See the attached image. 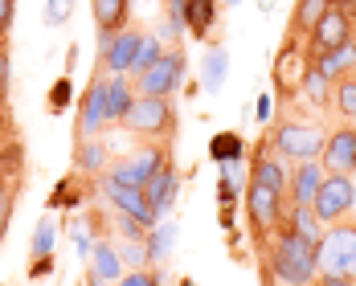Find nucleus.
<instances>
[{
  "label": "nucleus",
  "mask_w": 356,
  "mask_h": 286,
  "mask_svg": "<svg viewBox=\"0 0 356 286\" xmlns=\"http://www.w3.org/2000/svg\"><path fill=\"white\" fill-rule=\"evenodd\" d=\"M356 209V180L353 176H323L320 192H316V201H312V213L323 221V229L327 225H336V221H348Z\"/></svg>",
  "instance_id": "nucleus-8"
},
{
  "label": "nucleus",
  "mask_w": 356,
  "mask_h": 286,
  "mask_svg": "<svg viewBox=\"0 0 356 286\" xmlns=\"http://www.w3.org/2000/svg\"><path fill=\"white\" fill-rule=\"evenodd\" d=\"M95 8V33H99V45H107L115 33L127 29L131 21V0H90Z\"/></svg>",
  "instance_id": "nucleus-16"
},
{
  "label": "nucleus",
  "mask_w": 356,
  "mask_h": 286,
  "mask_svg": "<svg viewBox=\"0 0 356 286\" xmlns=\"http://www.w3.org/2000/svg\"><path fill=\"white\" fill-rule=\"evenodd\" d=\"M254 119H258V127H270V123H275V103H270V94H258Z\"/></svg>",
  "instance_id": "nucleus-37"
},
{
  "label": "nucleus",
  "mask_w": 356,
  "mask_h": 286,
  "mask_svg": "<svg viewBox=\"0 0 356 286\" xmlns=\"http://www.w3.org/2000/svg\"><path fill=\"white\" fill-rule=\"evenodd\" d=\"M78 180L82 176H66V180H58L54 184V192H49V209H78L82 205V192H78Z\"/></svg>",
  "instance_id": "nucleus-30"
},
{
  "label": "nucleus",
  "mask_w": 356,
  "mask_h": 286,
  "mask_svg": "<svg viewBox=\"0 0 356 286\" xmlns=\"http://www.w3.org/2000/svg\"><path fill=\"white\" fill-rule=\"evenodd\" d=\"M266 266H270V274L283 286H312L320 278V270H316V242L295 233V229H286V225H279L270 233V242H266Z\"/></svg>",
  "instance_id": "nucleus-1"
},
{
  "label": "nucleus",
  "mask_w": 356,
  "mask_h": 286,
  "mask_svg": "<svg viewBox=\"0 0 356 286\" xmlns=\"http://www.w3.org/2000/svg\"><path fill=\"white\" fill-rule=\"evenodd\" d=\"M172 242H177V225H172V221L152 225V229L143 233V253H147V262H164V258L172 253Z\"/></svg>",
  "instance_id": "nucleus-25"
},
{
  "label": "nucleus",
  "mask_w": 356,
  "mask_h": 286,
  "mask_svg": "<svg viewBox=\"0 0 356 286\" xmlns=\"http://www.w3.org/2000/svg\"><path fill=\"white\" fill-rule=\"evenodd\" d=\"M225 74H229V53L221 49V45H209L205 49V58H201V90H209V94H217L221 86H225Z\"/></svg>",
  "instance_id": "nucleus-22"
},
{
  "label": "nucleus",
  "mask_w": 356,
  "mask_h": 286,
  "mask_svg": "<svg viewBox=\"0 0 356 286\" xmlns=\"http://www.w3.org/2000/svg\"><path fill=\"white\" fill-rule=\"evenodd\" d=\"M131 135H140L147 143H168L177 135V107L172 99H152V94H136V103L127 110V119L119 123Z\"/></svg>",
  "instance_id": "nucleus-4"
},
{
  "label": "nucleus",
  "mask_w": 356,
  "mask_h": 286,
  "mask_svg": "<svg viewBox=\"0 0 356 286\" xmlns=\"http://www.w3.org/2000/svg\"><path fill=\"white\" fill-rule=\"evenodd\" d=\"M180 286H197V283H188V278H184V283H180Z\"/></svg>",
  "instance_id": "nucleus-44"
},
{
  "label": "nucleus",
  "mask_w": 356,
  "mask_h": 286,
  "mask_svg": "<svg viewBox=\"0 0 356 286\" xmlns=\"http://www.w3.org/2000/svg\"><path fill=\"white\" fill-rule=\"evenodd\" d=\"M283 225L286 229H295V233H303V237H312V242H320L323 237V221L312 209H303V205H291L283 213Z\"/></svg>",
  "instance_id": "nucleus-28"
},
{
  "label": "nucleus",
  "mask_w": 356,
  "mask_h": 286,
  "mask_svg": "<svg viewBox=\"0 0 356 286\" xmlns=\"http://www.w3.org/2000/svg\"><path fill=\"white\" fill-rule=\"evenodd\" d=\"M111 127V115H107V78H90L86 90H82V103H78V140H90V135H103Z\"/></svg>",
  "instance_id": "nucleus-10"
},
{
  "label": "nucleus",
  "mask_w": 356,
  "mask_h": 286,
  "mask_svg": "<svg viewBox=\"0 0 356 286\" xmlns=\"http://www.w3.org/2000/svg\"><path fill=\"white\" fill-rule=\"evenodd\" d=\"M131 103H136L131 78H127V74H107V115H111V123H123L127 110H131Z\"/></svg>",
  "instance_id": "nucleus-20"
},
{
  "label": "nucleus",
  "mask_w": 356,
  "mask_h": 286,
  "mask_svg": "<svg viewBox=\"0 0 356 286\" xmlns=\"http://www.w3.org/2000/svg\"><path fill=\"white\" fill-rule=\"evenodd\" d=\"M119 286H160V278L152 274V270H131V274H123Z\"/></svg>",
  "instance_id": "nucleus-39"
},
{
  "label": "nucleus",
  "mask_w": 356,
  "mask_h": 286,
  "mask_svg": "<svg viewBox=\"0 0 356 286\" xmlns=\"http://www.w3.org/2000/svg\"><path fill=\"white\" fill-rule=\"evenodd\" d=\"M13 21H17V0H0V37L13 29Z\"/></svg>",
  "instance_id": "nucleus-40"
},
{
  "label": "nucleus",
  "mask_w": 356,
  "mask_h": 286,
  "mask_svg": "<svg viewBox=\"0 0 356 286\" xmlns=\"http://www.w3.org/2000/svg\"><path fill=\"white\" fill-rule=\"evenodd\" d=\"M307 70H312V49H307L299 37H286V45L275 53V66H270L279 103H295V99H299V86H303Z\"/></svg>",
  "instance_id": "nucleus-5"
},
{
  "label": "nucleus",
  "mask_w": 356,
  "mask_h": 286,
  "mask_svg": "<svg viewBox=\"0 0 356 286\" xmlns=\"http://www.w3.org/2000/svg\"><path fill=\"white\" fill-rule=\"evenodd\" d=\"M312 286H332V283H323V278H316V283H312Z\"/></svg>",
  "instance_id": "nucleus-42"
},
{
  "label": "nucleus",
  "mask_w": 356,
  "mask_h": 286,
  "mask_svg": "<svg viewBox=\"0 0 356 286\" xmlns=\"http://www.w3.org/2000/svg\"><path fill=\"white\" fill-rule=\"evenodd\" d=\"M209 155H213L217 164H242L246 140H242L238 131H217L213 140H209Z\"/></svg>",
  "instance_id": "nucleus-27"
},
{
  "label": "nucleus",
  "mask_w": 356,
  "mask_h": 286,
  "mask_svg": "<svg viewBox=\"0 0 356 286\" xmlns=\"http://www.w3.org/2000/svg\"><path fill=\"white\" fill-rule=\"evenodd\" d=\"M0 155H4V135H0Z\"/></svg>",
  "instance_id": "nucleus-43"
},
{
  "label": "nucleus",
  "mask_w": 356,
  "mask_h": 286,
  "mask_svg": "<svg viewBox=\"0 0 356 286\" xmlns=\"http://www.w3.org/2000/svg\"><path fill=\"white\" fill-rule=\"evenodd\" d=\"M270 151L286 160V164H307V160H320L327 131L320 123H303V119H279L275 131H270Z\"/></svg>",
  "instance_id": "nucleus-3"
},
{
  "label": "nucleus",
  "mask_w": 356,
  "mask_h": 286,
  "mask_svg": "<svg viewBox=\"0 0 356 286\" xmlns=\"http://www.w3.org/2000/svg\"><path fill=\"white\" fill-rule=\"evenodd\" d=\"M140 41L143 33L140 29H123V33H115L103 45V53H99V66H103V74H131V66H136V53H140Z\"/></svg>",
  "instance_id": "nucleus-14"
},
{
  "label": "nucleus",
  "mask_w": 356,
  "mask_h": 286,
  "mask_svg": "<svg viewBox=\"0 0 356 286\" xmlns=\"http://www.w3.org/2000/svg\"><path fill=\"white\" fill-rule=\"evenodd\" d=\"M184 8L188 0H168V29H164V45H177L184 33Z\"/></svg>",
  "instance_id": "nucleus-35"
},
{
  "label": "nucleus",
  "mask_w": 356,
  "mask_h": 286,
  "mask_svg": "<svg viewBox=\"0 0 356 286\" xmlns=\"http://www.w3.org/2000/svg\"><path fill=\"white\" fill-rule=\"evenodd\" d=\"M217 29V0H188L184 8V33H193L197 41H209Z\"/></svg>",
  "instance_id": "nucleus-21"
},
{
  "label": "nucleus",
  "mask_w": 356,
  "mask_h": 286,
  "mask_svg": "<svg viewBox=\"0 0 356 286\" xmlns=\"http://www.w3.org/2000/svg\"><path fill=\"white\" fill-rule=\"evenodd\" d=\"M312 66H316L327 82H336V78L353 74L356 70V41H344V45H336V49H327V53H316V58H312Z\"/></svg>",
  "instance_id": "nucleus-18"
},
{
  "label": "nucleus",
  "mask_w": 356,
  "mask_h": 286,
  "mask_svg": "<svg viewBox=\"0 0 356 286\" xmlns=\"http://www.w3.org/2000/svg\"><path fill=\"white\" fill-rule=\"evenodd\" d=\"M332 107L344 123H356V70L332 82Z\"/></svg>",
  "instance_id": "nucleus-26"
},
{
  "label": "nucleus",
  "mask_w": 356,
  "mask_h": 286,
  "mask_svg": "<svg viewBox=\"0 0 356 286\" xmlns=\"http://www.w3.org/2000/svg\"><path fill=\"white\" fill-rule=\"evenodd\" d=\"M119 262H131V266L140 270L143 262H147V253H143L140 242H123V250H119Z\"/></svg>",
  "instance_id": "nucleus-38"
},
{
  "label": "nucleus",
  "mask_w": 356,
  "mask_h": 286,
  "mask_svg": "<svg viewBox=\"0 0 356 286\" xmlns=\"http://www.w3.org/2000/svg\"><path fill=\"white\" fill-rule=\"evenodd\" d=\"M54 237H58L54 217H41L37 229H33V250H29V258H54Z\"/></svg>",
  "instance_id": "nucleus-31"
},
{
  "label": "nucleus",
  "mask_w": 356,
  "mask_h": 286,
  "mask_svg": "<svg viewBox=\"0 0 356 286\" xmlns=\"http://www.w3.org/2000/svg\"><path fill=\"white\" fill-rule=\"evenodd\" d=\"M332 4H336V0H299V4H295V17H291V37H307L320 25V17Z\"/></svg>",
  "instance_id": "nucleus-23"
},
{
  "label": "nucleus",
  "mask_w": 356,
  "mask_h": 286,
  "mask_svg": "<svg viewBox=\"0 0 356 286\" xmlns=\"http://www.w3.org/2000/svg\"><path fill=\"white\" fill-rule=\"evenodd\" d=\"M160 58H164V41H160V37H147V33H143L140 53H136V66H131V74L140 78V74H143V70H152V66H156Z\"/></svg>",
  "instance_id": "nucleus-33"
},
{
  "label": "nucleus",
  "mask_w": 356,
  "mask_h": 286,
  "mask_svg": "<svg viewBox=\"0 0 356 286\" xmlns=\"http://www.w3.org/2000/svg\"><path fill=\"white\" fill-rule=\"evenodd\" d=\"M323 176H327V172L320 168V160L295 164V168H291V176H286V192H291V205H303V209H312V201H316V192H320Z\"/></svg>",
  "instance_id": "nucleus-15"
},
{
  "label": "nucleus",
  "mask_w": 356,
  "mask_h": 286,
  "mask_svg": "<svg viewBox=\"0 0 356 286\" xmlns=\"http://www.w3.org/2000/svg\"><path fill=\"white\" fill-rule=\"evenodd\" d=\"M184 70H188V58H184L180 45H172V49H164V58H160L152 70H143L140 78H136V94L172 99L180 86H184Z\"/></svg>",
  "instance_id": "nucleus-6"
},
{
  "label": "nucleus",
  "mask_w": 356,
  "mask_h": 286,
  "mask_svg": "<svg viewBox=\"0 0 356 286\" xmlns=\"http://www.w3.org/2000/svg\"><path fill=\"white\" fill-rule=\"evenodd\" d=\"M70 99H74V82H70V74L54 78V86H49V94H45V107L54 110V115H62V110L70 107Z\"/></svg>",
  "instance_id": "nucleus-34"
},
{
  "label": "nucleus",
  "mask_w": 356,
  "mask_h": 286,
  "mask_svg": "<svg viewBox=\"0 0 356 286\" xmlns=\"http://www.w3.org/2000/svg\"><path fill=\"white\" fill-rule=\"evenodd\" d=\"M332 286H356V283H348V278H340V283H332Z\"/></svg>",
  "instance_id": "nucleus-41"
},
{
  "label": "nucleus",
  "mask_w": 356,
  "mask_h": 286,
  "mask_svg": "<svg viewBox=\"0 0 356 286\" xmlns=\"http://www.w3.org/2000/svg\"><path fill=\"white\" fill-rule=\"evenodd\" d=\"M103 192H107V201L119 209L123 217H131V221H140L143 229H152V225H160V217L147 209V196H143V188H131V184H119V180H111L103 172Z\"/></svg>",
  "instance_id": "nucleus-13"
},
{
  "label": "nucleus",
  "mask_w": 356,
  "mask_h": 286,
  "mask_svg": "<svg viewBox=\"0 0 356 286\" xmlns=\"http://www.w3.org/2000/svg\"><path fill=\"white\" fill-rule=\"evenodd\" d=\"M320 168L332 176H353L356 172V123H340L327 131V143L320 151Z\"/></svg>",
  "instance_id": "nucleus-11"
},
{
  "label": "nucleus",
  "mask_w": 356,
  "mask_h": 286,
  "mask_svg": "<svg viewBox=\"0 0 356 286\" xmlns=\"http://www.w3.org/2000/svg\"><path fill=\"white\" fill-rule=\"evenodd\" d=\"M316 270L323 283H340L348 278L356 283V221H336L323 229V237L316 242Z\"/></svg>",
  "instance_id": "nucleus-2"
},
{
  "label": "nucleus",
  "mask_w": 356,
  "mask_h": 286,
  "mask_svg": "<svg viewBox=\"0 0 356 286\" xmlns=\"http://www.w3.org/2000/svg\"><path fill=\"white\" fill-rule=\"evenodd\" d=\"M177 192H180V172L172 168V160L156 172V176L143 184V196H147V209L156 217H164V209H172V201H177Z\"/></svg>",
  "instance_id": "nucleus-17"
},
{
  "label": "nucleus",
  "mask_w": 356,
  "mask_h": 286,
  "mask_svg": "<svg viewBox=\"0 0 356 286\" xmlns=\"http://www.w3.org/2000/svg\"><path fill=\"white\" fill-rule=\"evenodd\" d=\"M90 262H95V278L99 283H119L123 278V262H119V250L99 237V246L90 250Z\"/></svg>",
  "instance_id": "nucleus-24"
},
{
  "label": "nucleus",
  "mask_w": 356,
  "mask_h": 286,
  "mask_svg": "<svg viewBox=\"0 0 356 286\" xmlns=\"http://www.w3.org/2000/svg\"><path fill=\"white\" fill-rule=\"evenodd\" d=\"M299 99H307L316 110H327V103H332V82H327V78L312 66V70H307V78H303V86H299Z\"/></svg>",
  "instance_id": "nucleus-29"
},
{
  "label": "nucleus",
  "mask_w": 356,
  "mask_h": 286,
  "mask_svg": "<svg viewBox=\"0 0 356 286\" xmlns=\"http://www.w3.org/2000/svg\"><path fill=\"white\" fill-rule=\"evenodd\" d=\"M168 160H172L168 143H143L140 151H131V155L115 160L107 176H111V180H119V184H131V188H143V184L156 176V172H160Z\"/></svg>",
  "instance_id": "nucleus-7"
},
{
  "label": "nucleus",
  "mask_w": 356,
  "mask_h": 286,
  "mask_svg": "<svg viewBox=\"0 0 356 286\" xmlns=\"http://www.w3.org/2000/svg\"><path fill=\"white\" fill-rule=\"evenodd\" d=\"M0 45H4V37H0Z\"/></svg>",
  "instance_id": "nucleus-46"
},
{
  "label": "nucleus",
  "mask_w": 356,
  "mask_h": 286,
  "mask_svg": "<svg viewBox=\"0 0 356 286\" xmlns=\"http://www.w3.org/2000/svg\"><path fill=\"white\" fill-rule=\"evenodd\" d=\"M70 12H74V0H45V25H49V29L66 25Z\"/></svg>",
  "instance_id": "nucleus-36"
},
{
  "label": "nucleus",
  "mask_w": 356,
  "mask_h": 286,
  "mask_svg": "<svg viewBox=\"0 0 356 286\" xmlns=\"http://www.w3.org/2000/svg\"><path fill=\"white\" fill-rule=\"evenodd\" d=\"M225 4H238V0H225Z\"/></svg>",
  "instance_id": "nucleus-45"
},
{
  "label": "nucleus",
  "mask_w": 356,
  "mask_h": 286,
  "mask_svg": "<svg viewBox=\"0 0 356 286\" xmlns=\"http://www.w3.org/2000/svg\"><path fill=\"white\" fill-rule=\"evenodd\" d=\"M353 12L348 8H340V4H332L327 12L320 17V25L307 33V49H312V58L316 53H327V49H336V45H344V41H353Z\"/></svg>",
  "instance_id": "nucleus-12"
},
{
  "label": "nucleus",
  "mask_w": 356,
  "mask_h": 286,
  "mask_svg": "<svg viewBox=\"0 0 356 286\" xmlns=\"http://www.w3.org/2000/svg\"><path fill=\"white\" fill-rule=\"evenodd\" d=\"M17 188H21V180H17V176H0V242H4V233H8V221H13Z\"/></svg>",
  "instance_id": "nucleus-32"
},
{
  "label": "nucleus",
  "mask_w": 356,
  "mask_h": 286,
  "mask_svg": "<svg viewBox=\"0 0 356 286\" xmlns=\"http://www.w3.org/2000/svg\"><path fill=\"white\" fill-rule=\"evenodd\" d=\"M246 213L254 221V233L258 237H270L279 225H283V192L279 188H270V184H258V180H250L246 184Z\"/></svg>",
  "instance_id": "nucleus-9"
},
{
  "label": "nucleus",
  "mask_w": 356,
  "mask_h": 286,
  "mask_svg": "<svg viewBox=\"0 0 356 286\" xmlns=\"http://www.w3.org/2000/svg\"><path fill=\"white\" fill-rule=\"evenodd\" d=\"M111 151L103 135H90V140H78L74 147V168H78V176H103V168H107Z\"/></svg>",
  "instance_id": "nucleus-19"
}]
</instances>
